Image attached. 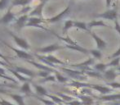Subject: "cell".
<instances>
[{
  "mask_svg": "<svg viewBox=\"0 0 120 105\" xmlns=\"http://www.w3.org/2000/svg\"><path fill=\"white\" fill-rule=\"evenodd\" d=\"M11 8H12V6L11 5L8 8L6 14L0 19V24H8V23L12 22L13 21L16 20V14L11 12Z\"/></svg>",
  "mask_w": 120,
  "mask_h": 105,
  "instance_id": "6",
  "label": "cell"
},
{
  "mask_svg": "<svg viewBox=\"0 0 120 105\" xmlns=\"http://www.w3.org/2000/svg\"><path fill=\"white\" fill-rule=\"evenodd\" d=\"M47 81H56V77L54 76H48V77H45V78H43V80L40 81V82L44 83L47 82Z\"/></svg>",
  "mask_w": 120,
  "mask_h": 105,
  "instance_id": "31",
  "label": "cell"
},
{
  "mask_svg": "<svg viewBox=\"0 0 120 105\" xmlns=\"http://www.w3.org/2000/svg\"><path fill=\"white\" fill-rule=\"evenodd\" d=\"M114 23H115V26H114V28H115V30L118 31V33L120 35V25H119V21H118V20H116V21H114ZM120 56V47H119V48L115 52H114V54H112L111 55V57H110V58H115V57H119Z\"/></svg>",
  "mask_w": 120,
  "mask_h": 105,
  "instance_id": "22",
  "label": "cell"
},
{
  "mask_svg": "<svg viewBox=\"0 0 120 105\" xmlns=\"http://www.w3.org/2000/svg\"><path fill=\"white\" fill-rule=\"evenodd\" d=\"M9 1L10 0H0V10H3L8 8Z\"/></svg>",
  "mask_w": 120,
  "mask_h": 105,
  "instance_id": "29",
  "label": "cell"
},
{
  "mask_svg": "<svg viewBox=\"0 0 120 105\" xmlns=\"http://www.w3.org/2000/svg\"><path fill=\"white\" fill-rule=\"evenodd\" d=\"M26 62H29V63H30V64H32V65H34V67H36L37 68L40 69V70H42V71H46V72H56V71H55L54 69H52V67H48V66H45V65H43V64L38 63V62H34V60H27Z\"/></svg>",
  "mask_w": 120,
  "mask_h": 105,
  "instance_id": "13",
  "label": "cell"
},
{
  "mask_svg": "<svg viewBox=\"0 0 120 105\" xmlns=\"http://www.w3.org/2000/svg\"><path fill=\"white\" fill-rule=\"evenodd\" d=\"M33 0H12L11 2V6L14 7V6H22L23 7H26L29 6L31 2Z\"/></svg>",
  "mask_w": 120,
  "mask_h": 105,
  "instance_id": "20",
  "label": "cell"
},
{
  "mask_svg": "<svg viewBox=\"0 0 120 105\" xmlns=\"http://www.w3.org/2000/svg\"><path fill=\"white\" fill-rule=\"evenodd\" d=\"M40 23H46V19H43L40 17H36V16H30L29 21L26 24V26H33V27H37V28L42 29L44 30H48V29H46L44 26H41Z\"/></svg>",
  "mask_w": 120,
  "mask_h": 105,
  "instance_id": "2",
  "label": "cell"
},
{
  "mask_svg": "<svg viewBox=\"0 0 120 105\" xmlns=\"http://www.w3.org/2000/svg\"><path fill=\"white\" fill-rule=\"evenodd\" d=\"M106 67H107V65H105V64H96L95 66V68L100 71H104L106 68Z\"/></svg>",
  "mask_w": 120,
  "mask_h": 105,
  "instance_id": "34",
  "label": "cell"
},
{
  "mask_svg": "<svg viewBox=\"0 0 120 105\" xmlns=\"http://www.w3.org/2000/svg\"><path fill=\"white\" fill-rule=\"evenodd\" d=\"M119 61H120V57H115V58L113 59L112 62H110L107 66H114V67H118L119 64Z\"/></svg>",
  "mask_w": 120,
  "mask_h": 105,
  "instance_id": "30",
  "label": "cell"
},
{
  "mask_svg": "<svg viewBox=\"0 0 120 105\" xmlns=\"http://www.w3.org/2000/svg\"><path fill=\"white\" fill-rule=\"evenodd\" d=\"M90 52L95 57L98 59H101V56H102V53L101 52L99 49H93V50H90Z\"/></svg>",
  "mask_w": 120,
  "mask_h": 105,
  "instance_id": "28",
  "label": "cell"
},
{
  "mask_svg": "<svg viewBox=\"0 0 120 105\" xmlns=\"http://www.w3.org/2000/svg\"><path fill=\"white\" fill-rule=\"evenodd\" d=\"M7 70L8 71V72H10L11 73H12L13 75L15 76V77H16L17 79H19L20 81H22V82H30V81H32V78H30V77H25V76H22L21 74L18 73L16 71H15L14 69L12 68L11 67H6Z\"/></svg>",
  "mask_w": 120,
  "mask_h": 105,
  "instance_id": "12",
  "label": "cell"
},
{
  "mask_svg": "<svg viewBox=\"0 0 120 105\" xmlns=\"http://www.w3.org/2000/svg\"><path fill=\"white\" fill-rule=\"evenodd\" d=\"M0 66H4L5 67H11L10 66L8 63H7L6 62H3V61H0Z\"/></svg>",
  "mask_w": 120,
  "mask_h": 105,
  "instance_id": "37",
  "label": "cell"
},
{
  "mask_svg": "<svg viewBox=\"0 0 120 105\" xmlns=\"http://www.w3.org/2000/svg\"><path fill=\"white\" fill-rule=\"evenodd\" d=\"M56 73V78H57V80H58L60 82H66L67 81V78H65V77H64L63 76H61L60 75V73H59L58 72H55Z\"/></svg>",
  "mask_w": 120,
  "mask_h": 105,
  "instance_id": "32",
  "label": "cell"
},
{
  "mask_svg": "<svg viewBox=\"0 0 120 105\" xmlns=\"http://www.w3.org/2000/svg\"><path fill=\"white\" fill-rule=\"evenodd\" d=\"M105 77L108 80H114L117 77V74L115 73V71L113 69H109V70L105 72Z\"/></svg>",
  "mask_w": 120,
  "mask_h": 105,
  "instance_id": "24",
  "label": "cell"
},
{
  "mask_svg": "<svg viewBox=\"0 0 120 105\" xmlns=\"http://www.w3.org/2000/svg\"><path fill=\"white\" fill-rule=\"evenodd\" d=\"M90 35L92 36V38L95 40L96 43V46H97V48L98 49H104V48H106V46H107V43H106L105 41H104V40H102V39L101 38V37H99L95 33V32L93 31H91L90 32Z\"/></svg>",
  "mask_w": 120,
  "mask_h": 105,
  "instance_id": "9",
  "label": "cell"
},
{
  "mask_svg": "<svg viewBox=\"0 0 120 105\" xmlns=\"http://www.w3.org/2000/svg\"><path fill=\"white\" fill-rule=\"evenodd\" d=\"M40 3L34 8V10H32L30 12V13L29 14L30 16H36V17H40L42 18L43 16V7L45 6L47 3H48V0H39Z\"/></svg>",
  "mask_w": 120,
  "mask_h": 105,
  "instance_id": "5",
  "label": "cell"
},
{
  "mask_svg": "<svg viewBox=\"0 0 120 105\" xmlns=\"http://www.w3.org/2000/svg\"><path fill=\"white\" fill-rule=\"evenodd\" d=\"M72 27H74V21H72V20H68L65 22V25H64V28H63V34H67V31L70 30Z\"/></svg>",
  "mask_w": 120,
  "mask_h": 105,
  "instance_id": "25",
  "label": "cell"
},
{
  "mask_svg": "<svg viewBox=\"0 0 120 105\" xmlns=\"http://www.w3.org/2000/svg\"><path fill=\"white\" fill-rule=\"evenodd\" d=\"M11 67H12V68L14 69L15 71H16V72H17L18 73L23 74V75H25V76H27L28 77H30V78H34V77L35 76H37V74H35L34 72H32V71L29 70V69L25 68V67H16V66H12Z\"/></svg>",
  "mask_w": 120,
  "mask_h": 105,
  "instance_id": "10",
  "label": "cell"
},
{
  "mask_svg": "<svg viewBox=\"0 0 120 105\" xmlns=\"http://www.w3.org/2000/svg\"><path fill=\"white\" fill-rule=\"evenodd\" d=\"M0 41H1L2 43H3L4 45H6L7 47H8V48H9L11 50H12V51L16 54V56H17V57H19V58L25 59L26 61L27 60H34V56L31 55L30 53H29V52H25V50L18 49V48H14V47H12V46H11V45H9L8 43H6L5 41H3V40H1V39H0Z\"/></svg>",
  "mask_w": 120,
  "mask_h": 105,
  "instance_id": "1",
  "label": "cell"
},
{
  "mask_svg": "<svg viewBox=\"0 0 120 105\" xmlns=\"http://www.w3.org/2000/svg\"><path fill=\"white\" fill-rule=\"evenodd\" d=\"M32 84H33V86L34 87L37 94H38V96H41V97H42V96H47V97H48V91H47L46 89L43 87V86L38 85L34 84V83H32Z\"/></svg>",
  "mask_w": 120,
  "mask_h": 105,
  "instance_id": "16",
  "label": "cell"
},
{
  "mask_svg": "<svg viewBox=\"0 0 120 105\" xmlns=\"http://www.w3.org/2000/svg\"><path fill=\"white\" fill-rule=\"evenodd\" d=\"M8 95H9L11 99H14L17 105H25L24 103V99L25 97H26L25 95H18V94H8Z\"/></svg>",
  "mask_w": 120,
  "mask_h": 105,
  "instance_id": "17",
  "label": "cell"
},
{
  "mask_svg": "<svg viewBox=\"0 0 120 105\" xmlns=\"http://www.w3.org/2000/svg\"><path fill=\"white\" fill-rule=\"evenodd\" d=\"M37 76L39 77L45 78V77H47L49 76V72H46V71H40L38 73H37Z\"/></svg>",
  "mask_w": 120,
  "mask_h": 105,
  "instance_id": "33",
  "label": "cell"
},
{
  "mask_svg": "<svg viewBox=\"0 0 120 105\" xmlns=\"http://www.w3.org/2000/svg\"><path fill=\"white\" fill-rule=\"evenodd\" d=\"M114 1H116V0H113V2H114Z\"/></svg>",
  "mask_w": 120,
  "mask_h": 105,
  "instance_id": "40",
  "label": "cell"
},
{
  "mask_svg": "<svg viewBox=\"0 0 120 105\" xmlns=\"http://www.w3.org/2000/svg\"><path fill=\"white\" fill-rule=\"evenodd\" d=\"M65 47V48H71V49H74V50H77V51H79V52H83V53H85V54L90 52V50L86 49V48H82V47L79 46V44H78V45H69V44H66Z\"/></svg>",
  "mask_w": 120,
  "mask_h": 105,
  "instance_id": "21",
  "label": "cell"
},
{
  "mask_svg": "<svg viewBox=\"0 0 120 105\" xmlns=\"http://www.w3.org/2000/svg\"><path fill=\"white\" fill-rule=\"evenodd\" d=\"M110 85L114 86V87H120V84L119 83H111Z\"/></svg>",
  "mask_w": 120,
  "mask_h": 105,
  "instance_id": "39",
  "label": "cell"
},
{
  "mask_svg": "<svg viewBox=\"0 0 120 105\" xmlns=\"http://www.w3.org/2000/svg\"><path fill=\"white\" fill-rule=\"evenodd\" d=\"M70 5H68L66 8H65L61 12L57 14L56 16H53V17H52V18L46 19V23H55V22H57V21H60L65 15H67L69 12H70Z\"/></svg>",
  "mask_w": 120,
  "mask_h": 105,
  "instance_id": "7",
  "label": "cell"
},
{
  "mask_svg": "<svg viewBox=\"0 0 120 105\" xmlns=\"http://www.w3.org/2000/svg\"><path fill=\"white\" fill-rule=\"evenodd\" d=\"M0 105H17V104H11V102L9 101H7L5 99H0Z\"/></svg>",
  "mask_w": 120,
  "mask_h": 105,
  "instance_id": "35",
  "label": "cell"
},
{
  "mask_svg": "<svg viewBox=\"0 0 120 105\" xmlns=\"http://www.w3.org/2000/svg\"><path fill=\"white\" fill-rule=\"evenodd\" d=\"M0 57H1V58L3 59V60H4V62H6L7 63H8L10 66H11V67H12V65H11V63L9 62V60H8V57H5L4 55H3V54H2L1 52H0Z\"/></svg>",
  "mask_w": 120,
  "mask_h": 105,
  "instance_id": "36",
  "label": "cell"
},
{
  "mask_svg": "<svg viewBox=\"0 0 120 105\" xmlns=\"http://www.w3.org/2000/svg\"><path fill=\"white\" fill-rule=\"evenodd\" d=\"M96 18H103L106 20H111V21H116L118 17V13L115 9L108 10L101 14H98L96 16Z\"/></svg>",
  "mask_w": 120,
  "mask_h": 105,
  "instance_id": "4",
  "label": "cell"
},
{
  "mask_svg": "<svg viewBox=\"0 0 120 105\" xmlns=\"http://www.w3.org/2000/svg\"><path fill=\"white\" fill-rule=\"evenodd\" d=\"M9 35L13 38V40L16 42L17 46H19L22 50H28L30 48V44H28V42H27V40H25V39L20 38V37H18L17 35H16L15 34H13L12 32H11V31L9 32Z\"/></svg>",
  "mask_w": 120,
  "mask_h": 105,
  "instance_id": "3",
  "label": "cell"
},
{
  "mask_svg": "<svg viewBox=\"0 0 120 105\" xmlns=\"http://www.w3.org/2000/svg\"><path fill=\"white\" fill-rule=\"evenodd\" d=\"M46 60H48V62H50L52 64H60V65H65V62H62V61L57 59L56 57L52 55H48V56H43Z\"/></svg>",
  "mask_w": 120,
  "mask_h": 105,
  "instance_id": "19",
  "label": "cell"
},
{
  "mask_svg": "<svg viewBox=\"0 0 120 105\" xmlns=\"http://www.w3.org/2000/svg\"><path fill=\"white\" fill-rule=\"evenodd\" d=\"M31 11V7L30 6H26V7H23L22 9L18 12V15L20 16H23V15L28 14Z\"/></svg>",
  "mask_w": 120,
  "mask_h": 105,
  "instance_id": "27",
  "label": "cell"
},
{
  "mask_svg": "<svg viewBox=\"0 0 120 105\" xmlns=\"http://www.w3.org/2000/svg\"><path fill=\"white\" fill-rule=\"evenodd\" d=\"M74 27L78 29H80V30H82L84 31H87V33L90 34L91 30L90 29L88 28L87 25L86 24L85 22H82V21H74Z\"/></svg>",
  "mask_w": 120,
  "mask_h": 105,
  "instance_id": "18",
  "label": "cell"
},
{
  "mask_svg": "<svg viewBox=\"0 0 120 105\" xmlns=\"http://www.w3.org/2000/svg\"><path fill=\"white\" fill-rule=\"evenodd\" d=\"M65 47L64 46H60L57 44H51L46 47H43V48H36V51L38 52H41V53H48V52H52L54 51H56L58 49H61Z\"/></svg>",
  "mask_w": 120,
  "mask_h": 105,
  "instance_id": "8",
  "label": "cell"
},
{
  "mask_svg": "<svg viewBox=\"0 0 120 105\" xmlns=\"http://www.w3.org/2000/svg\"><path fill=\"white\" fill-rule=\"evenodd\" d=\"M32 97L36 98L37 99L40 100L41 102H43V104H45L46 105H55V103H54V101H51V100H48V99H44L43 98H42L41 96L36 95V94H33V96H32Z\"/></svg>",
  "mask_w": 120,
  "mask_h": 105,
  "instance_id": "26",
  "label": "cell"
},
{
  "mask_svg": "<svg viewBox=\"0 0 120 105\" xmlns=\"http://www.w3.org/2000/svg\"><path fill=\"white\" fill-rule=\"evenodd\" d=\"M5 86H7V87H11V88H15V89H16V88H18V86H16L15 85L13 84H8V83H4V84H0V94H9L10 91L8 90V89H3L2 87H5Z\"/></svg>",
  "mask_w": 120,
  "mask_h": 105,
  "instance_id": "23",
  "label": "cell"
},
{
  "mask_svg": "<svg viewBox=\"0 0 120 105\" xmlns=\"http://www.w3.org/2000/svg\"><path fill=\"white\" fill-rule=\"evenodd\" d=\"M105 1H106V7L109 8L111 6V4H112L113 0H105Z\"/></svg>",
  "mask_w": 120,
  "mask_h": 105,
  "instance_id": "38",
  "label": "cell"
},
{
  "mask_svg": "<svg viewBox=\"0 0 120 105\" xmlns=\"http://www.w3.org/2000/svg\"><path fill=\"white\" fill-rule=\"evenodd\" d=\"M29 18H30V16L29 14H25V15H23V16H21L18 19L16 20V29L17 30H21L22 29L24 26H26V24L29 21Z\"/></svg>",
  "mask_w": 120,
  "mask_h": 105,
  "instance_id": "11",
  "label": "cell"
},
{
  "mask_svg": "<svg viewBox=\"0 0 120 105\" xmlns=\"http://www.w3.org/2000/svg\"><path fill=\"white\" fill-rule=\"evenodd\" d=\"M87 26H88L89 29H92L93 27H96V26H102V27H106V28H109L112 29V27L109 26L108 24L105 23L102 20H95V21H92L87 24Z\"/></svg>",
  "mask_w": 120,
  "mask_h": 105,
  "instance_id": "14",
  "label": "cell"
},
{
  "mask_svg": "<svg viewBox=\"0 0 120 105\" xmlns=\"http://www.w3.org/2000/svg\"><path fill=\"white\" fill-rule=\"evenodd\" d=\"M21 93L25 94V95L26 96H33L34 93L32 92L31 89H30V82H25L24 84L21 85V89H20Z\"/></svg>",
  "mask_w": 120,
  "mask_h": 105,
  "instance_id": "15",
  "label": "cell"
}]
</instances>
